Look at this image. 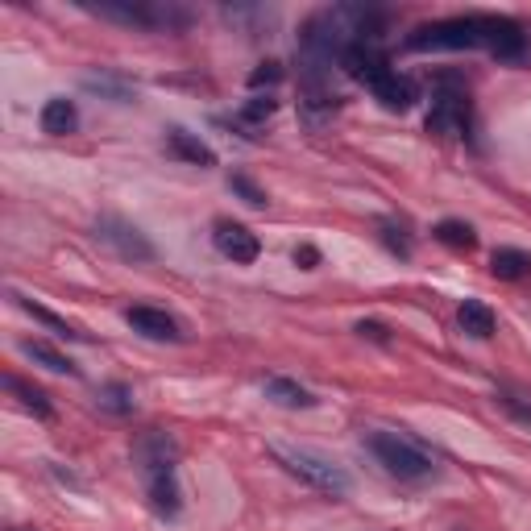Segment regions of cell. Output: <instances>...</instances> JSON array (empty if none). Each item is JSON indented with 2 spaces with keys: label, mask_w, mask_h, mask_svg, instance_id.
I'll return each mask as SVG.
<instances>
[{
  "label": "cell",
  "mask_w": 531,
  "mask_h": 531,
  "mask_svg": "<svg viewBox=\"0 0 531 531\" xmlns=\"http://www.w3.org/2000/svg\"><path fill=\"white\" fill-rule=\"evenodd\" d=\"M490 274L494 278H507V283H519V278L531 274V254L527 249H511V245H502L490 254Z\"/></svg>",
  "instance_id": "cell-16"
},
{
  "label": "cell",
  "mask_w": 531,
  "mask_h": 531,
  "mask_svg": "<svg viewBox=\"0 0 531 531\" xmlns=\"http://www.w3.org/2000/svg\"><path fill=\"white\" fill-rule=\"evenodd\" d=\"M270 457L283 465L291 478L307 482V486L320 490V494H332V498H345L349 494V473L341 465H332L328 457L312 453V449H287V444H274Z\"/></svg>",
  "instance_id": "cell-3"
},
{
  "label": "cell",
  "mask_w": 531,
  "mask_h": 531,
  "mask_svg": "<svg viewBox=\"0 0 531 531\" xmlns=\"http://www.w3.org/2000/svg\"><path fill=\"white\" fill-rule=\"evenodd\" d=\"M133 457H137V469H142V478H146V473L175 469V465H179V444H175V436H171V432L150 428V432L137 436Z\"/></svg>",
  "instance_id": "cell-8"
},
{
  "label": "cell",
  "mask_w": 531,
  "mask_h": 531,
  "mask_svg": "<svg viewBox=\"0 0 531 531\" xmlns=\"http://www.w3.org/2000/svg\"><path fill=\"white\" fill-rule=\"evenodd\" d=\"M125 320H129L133 332H142V337H150V341H183L179 320L158 312V307H129Z\"/></svg>",
  "instance_id": "cell-11"
},
{
  "label": "cell",
  "mask_w": 531,
  "mask_h": 531,
  "mask_svg": "<svg viewBox=\"0 0 531 531\" xmlns=\"http://www.w3.org/2000/svg\"><path fill=\"white\" fill-rule=\"evenodd\" d=\"M287 71H283V63H262L254 75H249V88H274L278 79H283Z\"/></svg>",
  "instance_id": "cell-27"
},
{
  "label": "cell",
  "mask_w": 531,
  "mask_h": 531,
  "mask_svg": "<svg viewBox=\"0 0 531 531\" xmlns=\"http://www.w3.org/2000/svg\"><path fill=\"white\" fill-rule=\"evenodd\" d=\"M96 17L133 25V30H183L191 21L187 9L175 5H146V0H104V5H92Z\"/></svg>",
  "instance_id": "cell-4"
},
{
  "label": "cell",
  "mask_w": 531,
  "mask_h": 531,
  "mask_svg": "<svg viewBox=\"0 0 531 531\" xmlns=\"http://www.w3.org/2000/svg\"><path fill=\"white\" fill-rule=\"evenodd\" d=\"M457 324H461V332H469V337H478V341L494 337V312L482 299H465L461 312H457Z\"/></svg>",
  "instance_id": "cell-17"
},
{
  "label": "cell",
  "mask_w": 531,
  "mask_h": 531,
  "mask_svg": "<svg viewBox=\"0 0 531 531\" xmlns=\"http://www.w3.org/2000/svg\"><path fill=\"white\" fill-rule=\"evenodd\" d=\"M212 241H216L220 254H225L229 262H237V266H254L258 254H262L258 233L249 229V225H241V220H216Z\"/></svg>",
  "instance_id": "cell-6"
},
{
  "label": "cell",
  "mask_w": 531,
  "mask_h": 531,
  "mask_svg": "<svg viewBox=\"0 0 531 531\" xmlns=\"http://www.w3.org/2000/svg\"><path fill=\"white\" fill-rule=\"evenodd\" d=\"M83 88L88 92H100V96H108V100H117V104H129L133 100V83L129 79H121V75H108V71H92V75H83Z\"/></svg>",
  "instance_id": "cell-21"
},
{
  "label": "cell",
  "mask_w": 531,
  "mask_h": 531,
  "mask_svg": "<svg viewBox=\"0 0 531 531\" xmlns=\"http://www.w3.org/2000/svg\"><path fill=\"white\" fill-rule=\"evenodd\" d=\"M378 237H382V245L390 249V254H399V258H411V229L403 225V220H395V216L378 220Z\"/></svg>",
  "instance_id": "cell-24"
},
{
  "label": "cell",
  "mask_w": 531,
  "mask_h": 531,
  "mask_svg": "<svg viewBox=\"0 0 531 531\" xmlns=\"http://www.w3.org/2000/svg\"><path fill=\"white\" fill-rule=\"evenodd\" d=\"M295 266L299 270H316L320 266V249L316 245H295Z\"/></svg>",
  "instance_id": "cell-30"
},
{
  "label": "cell",
  "mask_w": 531,
  "mask_h": 531,
  "mask_svg": "<svg viewBox=\"0 0 531 531\" xmlns=\"http://www.w3.org/2000/svg\"><path fill=\"white\" fill-rule=\"evenodd\" d=\"M96 407L108 411V415H133L137 411V399H133V390L125 382H108L96 390Z\"/></svg>",
  "instance_id": "cell-22"
},
{
  "label": "cell",
  "mask_w": 531,
  "mask_h": 531,
  "mask_svg": "<svg viewBox=\"0 0 531 531\" xmlns=\"http://www.w3.org/2000/svg\"><path fill=\"white\" fill-rule=\"evenodd\" d=\"M266 390V399L278 403V407H291V411H307V407H316V395L307 386H299L295 378H266L262 382Z\"/></svg>",
  "instance_id": "cell-14"
},
{
  "label": "cell",
  "mask_w": 531,
  "mask_h": 531,
  "mask_svg": "<svg viewBox=\"0 0 531 531\" xmlns=\"http://www.w3.org/2000/svg\"><path fill=\"white\" fill-rule=\"evenodd\" d=\"M486 50L494 54L498 63H519L523 54H527V34H523V25L511 21V17H494V30L486 38Z\"/></svg>",
  "instance_id": "cell-9"
},
{
  "label": "cell",
  "mask_w": 531,
  "mask_h": 531,
  "mask_svg": "<svg viewBox=\"0 0 531 531\" xmlns=\"http://www.w3.org/2000/svg\"><path fill=\"white\" fill-rule=\"evenodd\" d=\"M166 150H171L175 158H183V162H191V166H216L212 146H204L200 137L187 133V129H171V133H166Z\"/></svg>",
  "instance_id": "cell-15"
},
{
  "label": "cell",
  "mask_w": 531,
  "mask_h": 531,
  "mask_svg": "<svg viewBox=\"0 0 531 531\" xmlns=\"http://www.w3.org/2000/svg\"><path fill=\"white\" fill-rule=\"evenodd\" d=\"M229 187L241 195L249 208H266V191H262L254 179H249V175H229Z\"/></svg>",
  "instance_id": "cell-26"
},
{
  "label": "cell",
  "mask_w": 531,
  "mask_h": 531,
  "mask_svg": "<svg viewBox=\"0 0 531 531\" xmlns=\"http://www.w3.org/2000/svg\"><path fill=\"white\" fill-rule=\"evenodd\" d=\"M498 407H507V411L519 419V424H527V428H531V407H527V403H519L515 395H507V390H502V395H498Z\"/></svg>",
  "instance_id": "cell-29"
},
{
  "label": "cell",
  "mask_w": 531,
  "mask_h": 531,
  "mask_svg": "<svg viewBox=\"0 0 531 531\" xmlns=\"http://www.w3.org/2000/svg\"><path fill=\"white\" fill-rule=\"evenodd\" d=\"M366 444H370V453L378 457V465L386 473H395L399 482H424V478L436 473V457L424 453L415 440H407L399 432H370Z\"/></svg>",
  "instance_id": "cell-2"
},
{
  "label": "cell",
  "mask_w": 531,
  "mask_h": 531,
  "mask_svg": "<svg viewBox=\"0 0 531 531\" xmlns=\"http://www.w3.org/2000/svg\"><path fill=\"white\" fill-rule=\"evenodd\" d=\"M5 386L13 390V395H21V407H25V411H34L38 419H50V415H54V407H50V399H46V390H42V386L21 382L17 374H9V378H5Z\"/></svg>",
  "instance_id": "cell-23"
},
{
  "label": "cell",
  "mask_w": 531,
  "mask_h": 531,
  "mask_svg": "<svg viewBox=\"0 0 531 531\" xmlns=\"http://www.w3.org/2000/svg\"><path fill=\"white\" fill-rule=\"evenodd\" d=\"M146 494H150V507H154V515H162V519H175V515L183 511V490H179L175 469L146 473Z\"/></svg>",
  "instance_id": "cell-10"
},
{
  "label": "cell",
  "mask_w": 531,
  "mask_h": 531,
  "mask_svg": "<svg viewBox=\"0 0 531 531\" xmlns=\"http://www.w3.org/2000/svg\"><path fill=\"white\" fill-rule=\"evenodd\" d=\"M75 129H79V108H75V100L54 96V100L42 104V133L67 137V133H75Z\"/></svg>",
  "instance_id": "cell-13"
},
{
  "label": "cell",
  "mask_w": 531,
  "mask_h": 531,
  "mask_svg": "<svg viewBox=\"0 0 531 531\" xmlns=\"http://www.w3.org/2000/svg\"><path fill=\"white\" fill-rule=\"evenodd\" d=\"M96 237L125 262H154V241L137 225H129L125 216H100L96 220Z\"/></svg>",
  "instance_id": "cell-5"
},
{
  "label": "cell",
  "mask_w": 531,
  "mask_h": 531,
  "mask_svg": "<svg viewBox=\"0 0 531 531\" xmlns=\"http://www.w3.org/2000/svg\"><path fill=\"white\" fill-rule=\"evenodd\" d=\"M13 531H34V527H13Z\"/></svg>",
  "instance_id": "cell-31"
},
{
  "label": "cell",
  "mask_w": 531,
  "mask_h": 531,
  "mask_svg": "<svg viewBox=\"0 0 531 531\" xmlns=\"http://www.w3.org/2000/svg\"><path fill=\"white\" fill-rule=\"evenodd\" d=\"M21 353L25 357H34V361H42L46 370H54V374H67V378H79V366L67 357V353H59L54 345H46V341H21Z\"/></svg>",
  "instance_id": "cell-18"
},
{
  "label": "cell",
  "mask_w": 531,
  "mask_h": 531,
  "mask_svg": "<svg viewBox=\"0 0 531 531\" xmlns=\"http://www.w3.org/2000/svg\"><path fill=\"white\" fill-rule=\"evenodd\" d=\"M370 92L378 96L382 108H390V113H407V108L415 104V83H411L407 75H399L395 67H390L386 75H378V79L370 83Z\"/></svg>",
  "instance_id": "cell-12"
},
{
  "label": "cell",
  "mask_w": 531,
  "mask_h": 531,
  "mask_svg": "<svg viewBox=\"0 0 531 531\" xmlns=\"http://www.w3.org/2000/svg\"><path fill=\"white\" fill-rule=\"evenodd\" d=\"M432 237L440 245L457 249V254H469V249L478 245V233H473V225H465V220H440V225L432 229Z\"/></svg>",
  "instance_id": "cell-20"
},
{
  "label": "cell",
  "mask_w": 531,
  "mask_h": 531,
  "mask_svg": "<svg viewBox=\"0 0 531 531\" xmlns=\"http://www.w3.org/2000/svg\"><path fill=\"white\" fill-rule=\"evenodd\" d=\"M357 337H370V341H378V345H390V328L378 324V320H361V324H357Z\"/></svg>",
  "instance_id": "cell-28"
},
{
  "label": "cell",
  "mask_w": 531,
  "mask_h": 531,
  "mask_svg": "<svg viewBox=\"0 0 531 531\" xmlns=\"http://www.w3.org/2000/svg\"><path fill=\"white\" fill-rule=\"evenodd\" d=\"M469 100L465 92H436L432 100V113H428V133H444V137H461L469 133Z\"/></svg>",
  "instance_id": "cell-7"
},
{
  "label": "cell",
  "mask_w": 531,
  "mask_h": 531,
  "mask_svg": "<svg viewBox=\"0 0 531 531\" xmlns=\"http://www.w3.org/2000/svg\"><path fill=\"white\" fill-rule=\"evenodd\" d=\"M13 299H17V307H21V312H25V316H34L38 324H46V328L54 332V337H67V341H88V332H79L75 324L59 320V316H54V312H46V307H42V303H34V299H21V295H13Z\"/></svg>",
  "instance_id": "cell-19"
},
{
  "label": "cell",
  "mask_w": 531,
  "mask_h": 531,
  "mask_svg": "<svg viewBox=\"0 0 531 531\" xmlns=\"http://www.w3.org/2000/svg\"><path fill=\"white\" fill-rule=\"evenodd\" d=\"M274 113H278V100H270V96H254L249 104H241V121H249V125H262Z\"/></svg>",
  "instance_id": "cell-25"
},
{
  "label": "cell",
  "mask_w": 531,
  "mask_h": 531,
  "mask_svg": "<svg viewBox=\"0 0 531 531\" xmlns=\"http://www.w3.org/2000/svg\"><path fill=\"white\" fill-rule=\"evenodd\" d=\"M490 30H494V17H482V13L432 21V25H419L407 38V50H473V46H486Z\"/></svg>",
  "instance_id": "cell-1"
}]
</instances>
